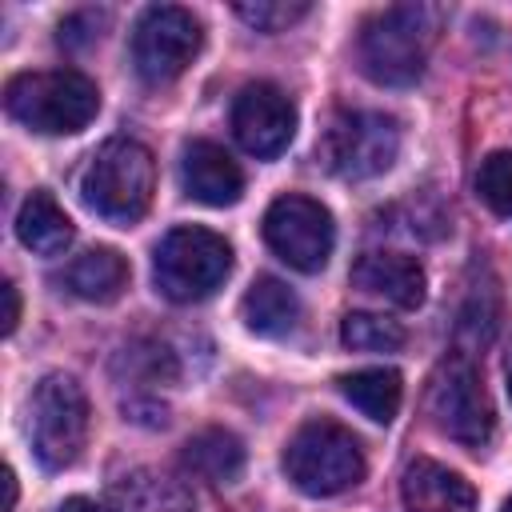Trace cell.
<instances>
[{
  "mask_svg": "<svg viewBox=\"0 0 512 512\" xmlns=\"http://www.w3.org/2000/svg\"><path fill=\"white\" fill-rule=\"evenodd\" d=\"M440 8L432 4H392L360 28V68L384 88H408L424 76Z\"/></svg>",
  "mask_w": 512,
  "mask_h": 512,
  "instance_id": "obj_1",
  "label": "cell"
},
{
  "mask_svg": "<svg viewBox=\"0 0 512 512\" xmlns=\"http://www.w3.org/2000/svg\"><path fill=\"white\" fill-rule=\"evenodd\" d=\"M152 192H156V160L132 136L104 140L80 176L84 204L112 224H136L148 212Z\"/></svg>",
  "mask_w": 512,
  "mask_h": 512,
  "instance_id": "obj_2",
  "label": "cell"
},
{
  "mask_svg": "<svg viewBox=\"0 0 512 512\" xmlns=\"http://www.w3.org/2000/svg\"><path fill=\"white\" fill-rule=\"evenodd\" d=\"M4 108L16 124L40 136H72L100 112V88L72 68L60 72H20L4 88Z\"/></svg>",
  "mask_w": 512,
  "mask_h": 512,
  "instance_id": "obj_3",
  "label": "cell"
},
{
  "mask_svg": "<svg viewBox=\"0 0 512 512\" xmlns=\"http://www.w3.org/2000/svg\"><path fill=\"white\" fill-rule=\"evenodd\" d=\"M232 272V244L212 228H172L152 256L156 288L172 304L208 300Z\"/></svg>",
  "mask_w": 512,
  "mask_h": 512,
  "instance_id": "obj_4",
  "label": "cell"
},
{
  "mask_svg": "<svg viewBox=\"0 0 512 512\" xmlns=\"http://www.w3.org/2000/svg\"><path fill=\"white\" fill-rule=\"evenodd\" d=\"M288 480L308 496H336L364 480L360 440L336 420H308L284 448Z\"/></svg>",
  "mask_w": 512,
  "mask_h": 512,
  "instance_id": "obj_5",
  "label": "cell"
},
{
  "mask_svg": "<svg viewBox=\"0 0 512 512\" xmlns=\"http://www.w3.org/2000/svg\"><path fill=\"white\" fill-rule=\"evenodd\" d=\"M428 416L448 440H456L464 448H484L492 440V428H496L492 400L480 384V368L464 352H448L432 368Z\"/></svg>",
  "mask_w": 512,
  "mask_h": 512,
  "instance_id": "obj_6",
  "label": "cell"
},
{
  "mask_svg": "<svg viewBox=\"0 0 512 512\" xmlns=\"http://www.w3.org/2000/svg\"><path fill=\"white\" fill-rule=\"evenodd\" d=\"M32 452L48 472L72 468L88 440V396L72 376H44L28 404Z\"/></svg>",
  "mask_w": 512,
  "mask_h": 512,
  "instance_id": "obj_7",
  "label": "cell"
},
{
  "mask_svg": "<svg viewBox=\"0 0 512 512\" xmlns=\"http://www.w3.org/2000/svg\"><path fill=\"white\" fill-rule=\"evenodd\" d=\"M200 40V20L188 8L156 4L132 28V64L144 84H168L196 60Z\"/></svg>",
  "mask_w": 512,
  "mask_h": 512,
  "instance_id": "obj_8",
  "label": "cell"
},
{
  "mask_svg": "<svg viewBox=\"0 0 512 512\" xmlns=\"http://www.w3.org/2000/svg\"><path fill=\"white\" fill-rule=\"evenodd\" d=\"M264 240L268 248L296 272H320L336 244L332 212L312 196H276L264 212Z\"/></svg>",
  "mask_w": 512,
  "mask_h": 512,
  "instance_id": "obj_9",
  "label": "cell"
},
{
  "mask_svg": "<svg viewBox=\"0 0 512 512\" xmlns=\"http://www.w3.org/2000/svg\"><path fill=\"white\" fill-rule=\"evenodd\" d=\"M400 156V124L388 112H340L324 136V164L344 180H372Z\"/></svg>",
  "mask_w": 512,
  "mask_h": 512,
  "instance_id": "obj_10",
  "label": "cell"
},
{
  "mask_svg": "<svg viewBox=\"0 0 512 512\" xmlns=\"http://www.w3.org/2000/svg\"><path fill=\"white\" fill-rule=\"evenodd\" d=\"M232 136L256 160L280 156L296 136V104L276 84H248L232 104Z\"/></svg>",
  "mask_w": 512,
  "mask_h": 512,
  "instance_id": "obj_11",
  "label": "cell"
},
{
  "mask_svg": "<svg viewBox=\"0 0 512 512\" xmlns=\"http://www.w3.org/2000/svg\"><path fill=\"white\" fill-rule=\"evenodd\" d=\"M180 180L184 192L208 208H228L244 192V172L240 164L212 140H192L180 156Z\"/></svg>",
  "mask_w": 512,
  "mask_h": 512,
  "instance_id": "obj_12",
  "label": "cell"
},
{
  "mask_svg": "<svg viewBox=\"0 0 512 512\" xmlns=\"http://www.w3.org/2000/svg\"><path fill=\"white\" fill-rule=\"evenodd\" d=\"M352 284L396 308H420L424 288H428L424 268L404 252H364L352 264Z\"/></svg>",
  "mask_w": 512,
  "mask_h": 512,
  "instance_id": "obj_13",
  "label": "cell"
},
{
  "mask_svg": "<svg viewBox=\"0 0 512 512\" xmlns=\"http://www.w3.org/2000/svg\"><path fill=\"white\" fill-rule=\"evenodd\" d=\"M400 496H404V512H476L472 484L460 472H452L428 456H420L404 468Z\"/></svg>",
  "mask_w": 512,
  "mask_h": 512,
  "instance_id": "obj_14",
  "label": "cell"
},
{
  "mask_svg": "<svg viewBox=\"0 0 512 512\" xmlns=\"http://www.w3.org/2000/svg\"><path fill=\"white\" fill-rule=\"evenodd\" d=\"M64 288L88 304H112L128 288V260L116 248H88L64 268Z\"/></svg>",
  "mask_w": 512,
  "mask_h": 512,
  "instance_id": "obj_15",
  "label": "cell"
},
{
  "mask_svg": "<svg viewBox=\"0 0 512 512\" xmlns=\"http://www.w3.org/2000/svg\"><path fill=\"white\" fill-rule=\"evenodd\" d=\"M240 316H244L248 332L268 336V340H280V336H288V332L296 328V320H300V300H296V292H292L284 280L260 276V280L244 292Z\"/></svg>",
  "mask_w": 512,
  "mask_h": 512,
  "instance_id": "obj_16",
  "label": "cell"
},
{
  "mask_svg": "<svg viewBox=\"0 0 512 512\" xmlns=\"http://www.w3.org/2000/svg\"><path fill=\"white\" fill-rule=\"evenodd\" d=\"M16 236H20V244H24L28 252H36V256H56V252H64V248L72 244L76 228H72L68 212L56 204L52 192H32V196L20 204V212H16Z\"/></svg>",
  "mask_w": 512,
  "mask_h": 512,
  "instance_id": "obj_17",
  "label": "cell"
},
{
  "mask_svg": "<svg viewBox=\"0 0 512 512\" xmlns=\"http://www.w3.org/2000/svg\"><path fill=\"white\" fill-rule=\"evenodd\" d=\"M184 468L208 484H232L244 472V444L228 428H204L184 444Z\"/></svg>",
  "mask_w": 512,
  "mask_h": 512,
  "instance_id": "obj_18",
  "label": "cell"
},
{
  "mask_svg": "<svg viewBox=\"0 0 512 512\" xmlns=\"http://www.w3.org/2000/svg\"><path fill=\"white\" fill-rule=\"evenodd\" d=\"M336 384H340V396H344L352 408H360L368 420H376V424H388V420L400 412L404 384H400V372H392V368L344 372Z\"/></svg>",
  "mask_w": 512,
  "mask_h": 512,
  "instance_id": "obj_19",
  "label": "cell"
},
{
  "mask_svg": "<svg viewBox=\"0 0 512 512\" xmlns=\"http://www.w3.org/2000/svg\"><path fill=\"white\" fill-rule=\"evenodd\" d=\"M340 340L356 352H396L404 344V328L376 312H348L340 324Z\"/></svg>",
  "mask_w": 512,
  "mask_h": 512,
  "instance_id": "obj_20",
  "label": "cell"
},
{
  "mask_svg": "<svg viewBox=\"0 0 512 512\" xmlns=\"http://www.w3.org/2000/svg\"><path fill=\"white\" fill-rule=\"evenodd\" d=\"M476 196L496 212L512 216V152H488L476 168Z\"/></svg>",
  "mask_w": 512,
  "mask_h": 512,
  "instance_id": "obj_21",
  "label": "cell"
},
{
  "mask_svg": "<svg viewBox=\"0 0 512 512\" xmlns=\"http://www.w3.org/2000/svg\"><path fill=\"white\" fill-rule=\"evenodd\" d=\"M236 16L252 24L256 32H284L288 24L308 16L304 0H256V4H236Z\"/></svg>",
  "mask_w": 512,
  "mask_h": 512,
  "instance_id": "obj_22",
  "label": "cell"
},
{
  "mask_svg": "<svg viewBox=\"0 0 512 512\" xmlns=\"http://www.w3.org/2000/svg\"><path fill=\"white\" fill-rule=\"evenodd\" d=\"M0 296H4V336H12L16 332V320H20V292H16L12 280H4L0 284Z\"/></svg>",
  "mask_w": 512,
  "mask_h": 512,
  "instance_id": "obj_23",
  "label": "cell"
},
{
  "mask_svg": "<svg viewBox=\"0 0 512 512\" xmlns=\"http://www.w3.org/2000/svg\"><path fill=\"white\" fill-rule=\"evenodd\" d=\"M56 512H112L104 500H92V496H72V500H64Z\"/></svg>",
  "mask_w": 512,
  "mask_h": 512,
  "instance_id": "obj_24",
  "label": "cell"
},
{
  "mask_svg": "<svg viewBox=\"0 0 512 512\" xmlns=\"http://www.w3.org/2000/svg\"><path fill=\"white\" fill-rule=\"evenodd\" d=\"M4 492H8L4 512H12V508H16V472H12V468H4Z\"/></svg>",
  "mask_w": 512,
  "mask_h": 512,
  "instance_id": "obj_25",
  "label": "cell"
},
{
  "mask_svg": "<svg viewBox=\"0 0 512 512\" xmlns=\"http://www.w3.org/2000/svg\"><path fill=\"white\" fill-rule=\"evenodd\" d=\"M504 380H508V396H512V348H508V356H504Z\"/></svg>",
  "mask_w": 512,
  "mask_h": 512,
  "instance_id": "obj_26",
  "label": "cell"
},
{
  "mask_svg": "<svg viewBox=\"0 0 512 512\" xmlns=\"http://www.w3.org/2000/svg\"><path fill=\"white\" fill-rule=\"evenodd\" d=\"M504 512H512V496H508V504H504Z\"/></svg>",
  "mask_w": 512,
  "mask_h": 512,
  "instance_id": "obj_27",
  "label": "cell"
}]
</instances>
